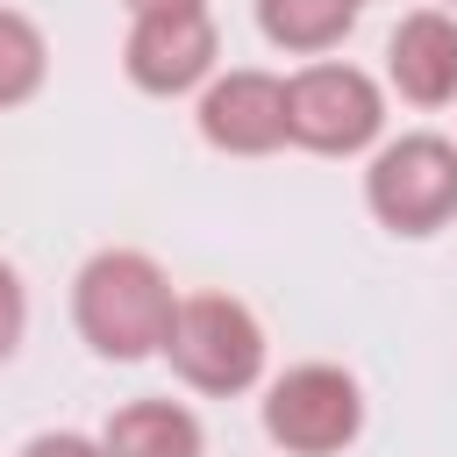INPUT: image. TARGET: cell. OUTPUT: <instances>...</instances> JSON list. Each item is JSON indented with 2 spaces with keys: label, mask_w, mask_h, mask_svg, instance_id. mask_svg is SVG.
Instances as JSON below:
<instances>
[{
  "label": "cell",
  "mask_w": 457,
  "mask_h": 457,
  "mask_svg": "<svg viewBox=\"0 0 457 457\" xmlns=\"http://www.w3.org/2000/svg\"><path fill=\"white\" fill-rule=\"evenodd\" d=\"M164 357L193 393H214V400L250 393L264 378V321L236 293H186Z\"/></svg>",
  "instance_id": "cell-2"
},
{
  "label": "cell",
  "mask_w": 457,
  "mask_h": 457,
  "mask_svg": "<svg viewBox=\"0 0 457 457\" xmlns=\"http://www.w3.org/2000/svg\"><path fill=\"white\" fill-rule=\"evenodd\" d=\"M214 57H221V36H214V14L207 7H179V14H136L129 21V43H121V71L136 93H193L214 79Z\"/></svg>",
  "instance_id": "cell-6"
},
{
  "label": "cell",
  "mask_w": 457,
  "mask_h": 457,
  "mask_svg": "<svg viewBox=\"0 0 457 457\" xmlns=\"http://www.w3.org/2000/svg\"><path fill=\"white\" fill-rule=\"evenodd\" d=\"M71 321L93 357L143 364V357H164L171 321H179V293L150 250H93L71 278Z\"/></svg>",
  "instance_id": "cell-1"
},
{
  "label": "cell",
  "mask_w": 457,
  "mask_h": 457,
  "mask_svg": "<svg viewBox=\"0 0 457 457\" xmlns=\"http://www.w3.org/2000/svg\"><path fill=\"white\" fill-rule=\"evenodd\" d=\"M21 328H29V293H21V271L0 257V364L21 350Z\"/></svg>",
  "instance_id": "cell-12"
},
{
  "label": "cell",
  "mask_w": 457,
  "mask_h": 457,
  "mask_svg": "<svg viewBox=\"0 0 457 457\" xmlns=\"http://www.w3.org/2000/svg\"><path fill=\"white\" fill-rule=\"evenodd\" d=\"M200 136L221 157H271L278 143H293L286 129V79L271 71H221L200 93Z\"/></svg>",
  "instance_id": "cell-7"
},
{
  "label": "cell",
  "mask_w": 457,
  "mask_h": 457,
  "mask_svg": "<svg viewBox=\"0 0 457 457\" xmlns=\"http://www.w3.org/2000/svg\"><path fill=\"white\" fill-rule=\"evenodd\" d=\"M364 207L393 236H443L457 221V143L450 136H393L364 171Z\"/></svg>",
  "instance_id": "cell-3"
},
{
  "label": "cell",
  "mask_w": 457,
  "mask_h": 457,
  "mask_svg": "<svg viewBox=\"0 0 457 457\" xmlns=\"http://www.w3.org/2000/svg\"><path fill=\"white\" fill-rule=\"evenodd\" d=\"M286 129L314 157H357L386 129V93L371 71H357L343 57H314L286 79Z\"/></svg>",
  "instance_id": "cell-4"
},
{
  "label": "cell",
  "mask_w": 457,
  "mask_h": 457,
  "mask_svg": "<svg viewBox=\"0 0 457 457\" xmlns=\"http://www.w3.org/2000/svg\"><path fill=\"white\" fill-rule=\"evenodd\" d=\"M364 0H257V29L264 43L293 50V57H321L357 29Z\"/></svg>",
  "instance_id": "cell-10"
},
{
  "label": "cell",
  "mask_w": 457,
  "mask_h": 457,
  "mask_svg": "<svg viewBox=\"0 0 457 457\" xmlns=\"http://www.w3.org/2000/svg\"><path fill=\"white\" fill-rule=\"evenodd\" d=\"M129 7V21L136 14H179V7H207V0H121Z\"/></svg>",
  "instance_id": "cell-14"
},
{
  "label": "cell",
  "mask_w": 457,
  "mask_h": 457,
  "mask_svg": "<svg viewBox=\"0 0 457 457\" xmlns=\"http://www.w3.org/2000/svg\"><path fill=\"white\" fill-rule=\"evenodd\" d=\"M264 436L286 457H343L364 436V386L343 364H293L264 393Z\"/></svg>",
  "instance_id": "cell-5"
},
{
  "label": "cell",
  "mask_w": 457,
  "mask_h": 457,
  "mask_svg": "<svg viewBox=\"0 0 457 457\" xmlns=\"http://www.w3.org/2000/svg\"><path fill=\"white\" fill-rule=\"evenodd\" d=\"M43 79H50V43H43V29H36L21 7H0V107L36 100Z\"/></svg>",
  "instance_id": "cell-11"
},
{
  "label": "cell",
  "mask_w": 457,
  "mask_h": 457,
  "mask_svg": "<svg viewBox=\"0 0 457 457\" xmlns=\"http://www.w3.org/2000/svg\"><path fill=\"white\" fill-rule=\"evenodd\" d=\"M21 457H107L100 436H79V428H43L21 443Z\"/></svg>",
  "instance_id": "cell-13"
},
{
  "label": "cell",
  "mask_w": 457,
  "mask_h": 457,
  "mask_svg": "<svg viewBox=\"0 0 457 457\" xmlns=\"http://www.w3.org/2000/svg\"><path fill=\"white\" fill-rule=\"evenodd\" d=\"M386 79L414 107H450L457 100V14L443 7L400 14V29L386 36Z\"/></svg>",
  "instance_id": "cell-8"
},
{
  "label": "cell",
  "mask_w": 457,
  "mask_h": 457,
  "mask_svg": "<svg viewBox=\"0 0 457 457\" xmlns=\"http://www.w3.org/2000/svg\"><path fill=\"white\" fill-rule=\"evenodd\" d=\"M100 450L107 457H200L207 436H200V414L179 400H121L100 428Z\"/></svg>",
  "instance_id": "cell-9"
}]
</instances>
